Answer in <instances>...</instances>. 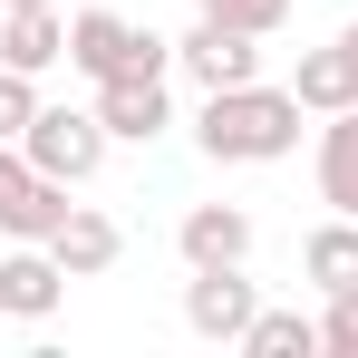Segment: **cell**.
<instances>
[{
    "label": "cell",
    "mask_w": 358,
    "mask_h": 358,
    "mask_svg": "<svg viewBox=\"0 0 358 358\" xmlns=\"http://www.w3.org/2000/svg\"><path fill=\"white\" fill-rule=\"evenodd\" d=\"M262 320V291L242 281V262H223V271H194L184 281V329L194 339H223V349H242V329Z\"/></svg>",
    "instance_id": "cell-5"
},
{
    "label": "cell",
    "mask_w": 358,
    "mask_h": 358,
    "mask_svg": "<svg viewBox=\"0 0 358 358\" xmlns=\"http://www.w3.org/2000/svg\"><path fill=\"white\" fill-rule=\"evenodd\" d=\"M68 59V20H59V0H39V10H0V68H59Z\"/></svg>",
    "instance_id": "cell-10"
},
{
    "label": "cell",
    "mask_w": 358,
    "mask_h": 358,
    "mask_svg": "<svg viewBox=\"0 0 358 358\" xmlns=\"http://www.w3.org/2000/svg\"><path fill=\"white\" fill-rule=\"evenodd\" d=\"M68 291V271H59V252L49 242H20L10 262H0V300H10V320H49Z\"/></svg>",
    "instance_id": "cell-9"
},
{
    "label": "cell",
    "mask_w": 358,
    "mask_h": 358,
    "mask_svg": "<svg viewBox=\"0 0 358 358\" xmlns=\"http://www.w3.org/2000/svg\"><path fill=\"white\" fill-rule=\"evenodd\" d=\"M203 20H233V29H252V39H271L281 20H291V0H194Z\"/></svg>",
    "instance_id": "cell-16"
},
{
    "label": "cell",
    "mask_w": 358,
    "mask_h": 358,
    "mask_svg": "<svg viewBox=\"0 0 358 358\" xmlns=\"http://www.w3.org/2000/svg\"><path fill=\"white\" fill-rule=\"evenodd\" d=\"M29 117H39V87H29V68H0V136L20 145V136H29Z\"/></svg>",
    "instance_id": "cell-18"
},
{
    "label": "cell",
    "mask_w": 358,
    "mask_h": 358,
    "mask_svg": "<svg viewBox=\"0 0 358 358\" xmlns=\"http://www.w3.org/2000/svg\"><path fill=\"white\" fill-rule=\"evenodd\" d=\"M310 349H320V320H300V310H262L242 329V358H310Z\"/></svg>",
    "instance_id": "cell-15"
},
{
    "label": "cell",
    "mask_w": 358,
    "mask_h": 358,
    "mask_svg": "<svg viewBox=\"0 0 358 358\" xmlns=\"http://www.w3.org/2000/svg\"><path fill=\"white\" fill-rule=\"evenodd\" d=\"M97 117L117 145H155L175 126V97H165V78H97Z\"/></svg>",
    "instance_id": "cell-7"
},
{
    "label": "cell",
    "mask_w": 358,
    "mask_h": 358,
    "mask_svg": "<svg viewBox=\"0 0 358 358\" xmlns=\"http://www.w3.org/2000/svg\"><path fill=\"white\" fill-rule=\"evenodd\" d=\"M194 145H203L213 165H271V155H291V145H300V97H291V87H262V78L213 87Z\"/></svg>",
    "instance_id": "cell-1"
},
{
    "label": "cell",
    "mask_w": 358,
    "mask_h": 358,
    "mask_svg": "<svg viewBox=\"0 0 358 358\" xmlns=\"http://www.w3.org/2000/svg\"><path fill=\"white\" fill-rule=\"evenodd\" d=\"M107 145H117V136H107L97 107H39L29 136H20V155H29L49 184H87L97 165H107Z\"/></svg>",
    "instance_id": "cell-3"
},
{
    "label": "cell",
    "mask_w": 358,
    "mask_h": 358,
    "mask_svg": "<svg viewBox=\"0 0 358 358\" xmlns=\"http://www.w3.org/2000/svg\"><path fill=\"white\" fill-rule=\"evenodd\" d=\"M320 203L329 213H358V107L320 126Z\"/></svg>",
    "instance_id": "cell-13"
},
{
    "label": "cell",
    "mask_w": 358,
    "mask_h": 358,
    "mask_svg": "<svg viewBox=\"0 0 358 358\" xmlns=\"http://www.w3.org/2000/svg\"><path fill=\"white\" fill-rule=\"evenodd\" d=\"M0 320H10V300H0Z\"/></svg>",
    "instance_id": "cell-21"
},
{
    "label": "cell",
    "mask_w": 358,
    "mask_h": 358,
    "mask_svg": "<svg viewBox=\"0 0 358 358\" xmlns=\"http://www.w3.org/2000/svg\"><path fill=\"white\" fill-rule=\"evenodd\" d=\"M175 68L213 97V87H242V78H262V39L252 29H233V20H194L175 39Z\"/></svg>",
    "instance_id": "cell-6"
},
{
    "label": "cell",
    "mask_w": 358,
    "mask_h": 358,
    "mask_svg": "<svg viewBox=\"0 0 358 358\" xmlns=\"http://www.w3.org/2000/svg\"><path fill=\"white\" fill-rule=\"evenodd\" d=\"M68 68H87V78H165L175 68V39L136 29L117 10H78L68 20Z\"/></svg>",
    "instance_id": "cell-2"
},
{
    "label": "cell",
    "mask_w": 358,
    "mask_h": 358,
    "mask_svg": "<svg viewBox=\"0 0 358 358\" xmlns=\"http://www.w3.org/2000/svg\"><path fill=\"white\" fill-rule=\"evenodd\" d=\"M0 10H39V0H0Z\"/></svg>",
    "instance_id": "cell-19"
},
{
    "label": "cell",
    "mask_w": 358,
    "mask_h": 358,
    "mask_svg": "<svg viewBox=\"0 0 358 358\" xmlns=\"http://www.w3.org/2000/svg\"><path fill=\"white\" fill-rule=\"evenodd\" d=\"M49 252H59V271H68V281H97V271H117L126 233L107 223V213H87V203H68V223L49 233Z\"/></svg>",
    "instance_id": "cell-11"
},
{
    "label": "cell",
    "mask_w": 358,
    "mask_h": 358,
    "mask_svg": "<svg viewBox=\"0 0 358 358\" xmlns=\"http://www.w3.org/2000/svg\"><path fill=\"white\" fill-rule=\"evenodd\" d=\"M339 39H349V49H358V20H349V29H339Z\"/></svg>",
    "instance_id": "cell-20"
},
{
    "label": "cell",
    "mask_w": 358,
    "mask_h": 358,
    "mask_svg": "<svg viewBox=\"0 0 358 358\" xmlns=\"http://www.w3.org/2000/svg\"><path fill=\"white\" fill-rule=\"evenodd\" d=\"M300 271H310L320 291H349L358 281V213H339V223H320V233L300 242Z\"/></svg>",
    "instance_id": "cell-14"
},
{
    "label": "cell",
    "mask_w": 358,
    "mask_h": 358,
    "mask_svg": "<svg viewBox=\"0 0 358 358\" xmlns=\"http://www.w3.org/2000/svg\"><path fill=\"white\" fill-rule=\"evenodd\" d=\"M68 194H78V184H49L10 136H0V233L10 242H49L68 223Z\"/></svg>",
    "instance_id": "cell-4"
},
{
    "label": "cell",
    "mask_w": 358,
    "mask_h": 358,
    "mask_svg": "<svg viewBox=\"0 0 358 358\" xmlns=\"http://www.w3.org/2000/svg\"><path fill=\"white\" fill-rule=\"evenodd\" d=\"M291 97H300V107H320V117L358 107V49H349V39H329V49H300V68H291Z\"/></svg>",
    "instance_id": "cell-12"
},
{
    "label": "cell",
    "mask_w": 358,
    "mask_h": 358,
    "mask_svg": "<svg viewBox=\"0 0 358 358\" xmlns=\"http://www.w3.org/2000/svg\"><path fill=\"white\" fill-rule=\"evenodd\" d=\"M175 252L194 271H223V262H252V213L242 203H194L175 223Z\"/></svg>",
    "instance_id": "cell-8"
},
{
    "label": "cell",
    "mask_w": 358,
    "mask_h": 358,
    "mask_svg": "<svg viewBox=\"0 0 358 358\" xmlns=\"http://www.w3.org/2000/svg\"><path fill=\"white\" fill-rule=\"evenodd\" d=\"M329 310H320V349H339V358H358V281L349 291H320Z\"/></svg>",
    "instance_id": "cell-17"
}]
</instances>
